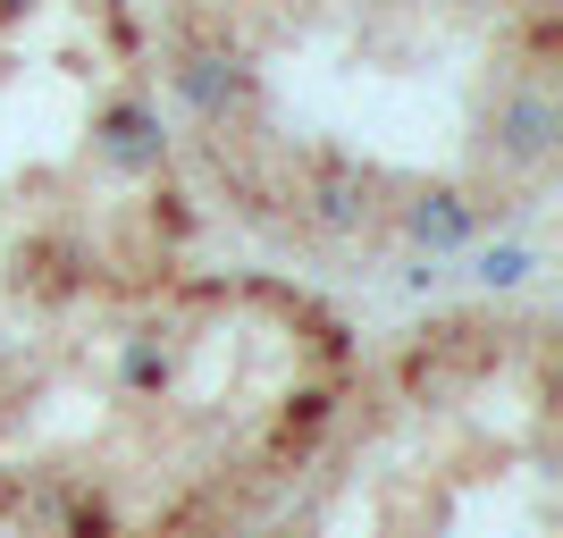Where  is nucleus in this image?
Masks as SVG:
<instances>
[{
    "label": "nucleus",
    "mask_w": 563,
    "mask_h": 538,
    "mask_svg": "<svg viewBox=\"0 0 563 538\" xmlns=\"http://www.w3.org/2000/svg\"><path fill=\"white\" fill-rule=\"evenodd\" d=\"M93 152H101L110 177H152V168L168 161L161 110H152V101H110V110L93 118Z\"/></svg>",
    "instance_id": "f257e3e1"
},
{
    "label": "nucleus",
    "mask_w": 563,
    "mask_h": 538,
    "mask_svg": "<svg viewBox=\"0 0 563 538\" xmlns=\"http://www.w3.org/2000/svg\"><path fill=\"white\" fill-rule=\"evenodd\" d=\"M471 228H479V219H471V202H463L454 186H429V194H412V202H404V235H412L421 253H463Z\"/></svg>",
    "instance_id": "f03ea898"
},
{
    "label": "nucleus",
    "mask_w": 563,
    "mask_h": 538,
    "mask_svg": "<svg viewBox=\"0 0 563 538\" xmlns=\"http://www.w3.org/2000/svg\"><path fill=\"white\" fill-rule=\"evenodd\" d=\"M555 101L547 94H514L505 101V110H496V152H505V161H521V168H539L547 152H555Z\"/></svg>",
    "instance_id": "7ed1b4c3"
},
{
    "label": "nucleus",
    "mask_w": 563,
    "mask_h": 538,
    "mask_svg": "<svg viewBox=\"0 0 563 538\" xmlns=\"http://www.w3.org/2000/svg\"><path fill=\"white\" fill-rule=\"evenodd\" d=\"M177 94H186L202 118H228L235 101L253 94V76L235 68L228 51H186V59H177Z\"/></svg>",
    "instance_id": "20e7f679"
},
{
    "label": "nucleus",
    "mask_w": 563,
    "mask_h": 538,
    "mask_svg": "<svg viewBox=\"0 0 563 538\" xmlns=\"http://www.w3.org/2000/svg\"><path fill=\"white\" fill-rule=\"evenodd\" d=\"M530 270H539V261L521 253V244H488V253H479V286H521Z\"/></svg>",
    "instance_id": "39448f33"
},
{
    "label": "nucleus",
    "mask_w": 563,
    "mask_h": 538,
    "mask_svg": "<svg viewBox=\"0 0 563 538\" xmlns=\"http://www.w3.org/2000/svg\"><path fill=\"white\" fill-rule=\"evenodd\" d=\"M25 9H34V0H0V25H9V18H25Z\"/></svg>",
    "instance_id": "423d86ee"
}]
</instances>
